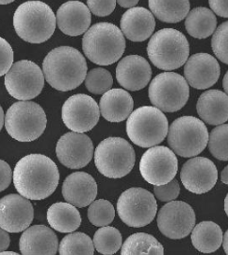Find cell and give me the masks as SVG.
I'll return each instance as SVG.
<instances>
[{
	"instance_id": "38",
	"label": "cell",
	"mask_w": 228,
	"mask_h": 255,
	"mask_svg": "<svg viewBox=\"0 0 228 255\" xmlns=\"http://www.w3.org/2000/svg\"><path fill=\"white\" fill-rule=\"evenodd\" d=\"M180 193V186L176 180H172L162 185H155L154 194L155 198L160 201L170 202L178 197Z\"/></svg>"
},
{
	"instance_id": "51",
	"label": "cell",
	"mask_w": 228,
	"mask_h": 255,
	"mask_svg": "<svg viewBox=\"0 0 228 255\" xmlns=\"http://www.w3.org/2000/svg\"><path fill=\"white\" fill-rule=\"evenodd\" d=\"M0 255H16L17 254L16 253H14V252H6V251H4V252H1L0 253Z\"/></svg>"
},
{
	"instance_id": "26",
	"label": "cell",
	"mask_w": 228,
	"mask_h": 255,
	"mask_svg": "<svg viewBox=\"0 0 228 255\" xmlns=\"http://www.w3.org/2000/svg\"><path fill=\"white\" fill-rule=\"evenodd\" d=\"M134 107V101L124 89H110L103 94L99 102L100 114L110 122H122L128 119Z\"/></svg>"
},
{
	"instance_id": "27",
	"label": "cell",
	"mask_w": 228,
	"mask_h": 255,
	"mask_svg": "<svg viewBox=\"0 0 228 255\" xmlns=\"http://www.w3.org/2000/svg\"><path fill=\"white\" fill-rule=\"evenodd\" d=\"M47 221L51 228L66 234L72 233L80 226L81 217L73 204L58 202L47 210Z\"/></svg>"
},
{
	"instance_id": "32",
	"label": "cell",
	"mask_w": 228,
	"mask_h": 255,
	"mask_svg": "<svg viewBox=\"0 0 228 255\" xmlns=\"http://www.w3.org/2000/svg\"><path fill=\"white\" fill-rule=\"evenodd\" d=\"M59 253L63 255H92L94 254V245L90 237L86 234L72 232L61 241Z\"/></svg>"
},
{
	"instance_id": "8",
	"label": "cell",
	"mask_w": 228,
	"mask_h": 255,
	"mask_svg": "<svg viewBox=\"0 0 228 255\" xmlns=\"http://www.w3.org/2000/svg\"><path fill=\"white\" fill-rule=\"evenodd\" d=\"M135 160L133 146L121 137L103 140L94 151V164L98 171L110 179L127 176L133 169Z\"/></svg>"
},
{
	"instance_id": "3",
	"label": "cell",
	"mask_w": 228,
	"mask_h": 255,
	"mask_svg": "<svg viewBox=\"0 0 228 255\" xmlns=\"http://www.w3.org/2000/svg\"><path fill=\"white\" fill-rule=\"evenodd\" d=\"M56 16L42 1L31 0L21 4L13 15V27L21 39L31 44H42L53 35Z\"/></svg>"
},
{
	"instance_id": "19",
	"label": "cell",
	"mask_w": 228,
	"mask_h": 255,
	"mask_svg": "<svg viewBox=\"0 0 228 255\" xmlns=\"http://www.w3.org/2000/svg\"><path fill=\"white\" fill-rule=\"evenodd\" d=\"M221 74L218 61L208 53H197L190 57L184 68L185 80L192 87L206 90L218 82Z\"/></svg>"
},
{
	"instance_id": "34",
	"label": "cell",
	"mask_w": 228,
	"mask_h": 255,
	"mask_svg": "<svg viewBox=\"0 0 228 255\" xmlns=\"http://www.w3.org/2000/svg\"><path fill=\"white\" fill-rule=\"evenodd\" d=\"M208 145L216 159L228 161V124H221L211 130Z\"/></svg>"
},
{
	"instance_id": "22",
	"label": "cell",
	"mask_w": 228,
	"mask_h": 255,
	"mask_svg": "<svg viewBox=\"0 0 228 255\" xmlns=\"http://www.w3.org/2000/svg\"><path fill=\"white\" fill-rule=\"evenodd\" d=\"M19 248L22 255H54L59 250L55 233L44 225L26 229L20 237Z\"/></svg>"
},
{
	"instance_id": "33",
	"label": "cell",
	"mask_w": 228,
	"mask_h": 255,
	"mask_svg": "<svg viewBox=\"0 0 228 255\" xmlns=\"http://www.w3.org/2000/svg\"><path fill=\"white\" fill-rule=\"evenodd\" d=\"M92 242L101 255H114L122 246V236L117 229L103 226L94 234Z\"/></svg>"
},
{
	"instance_id": "43",
	"label": "cell",
	"mask_w": 228,
	"mask_h": 255,
	"mask_svg": "<svg viewBox=\"0 0 228 255\" xmlns=\"http://www.w3.org/2000/svg\"><path fill=\"white\" fill-rule=\"evenodd\" d=\"M9 246V237L8 232L0 228V253L6 251Z\"/></svg>"
},
{
	"instance_id": "25",
	"label": "cell",
	"mask_w": 228,
	"mask_h": 255,
	"mask_svg": "<svg viewBox=\"0 0 228 255\" xmlns=\"http://www.w3.org/2000/svg\"><path fill=\"white\" fill-rule=\"evenodd\" d=\"M196 110L201 119L208 124H224L228 120V96L220 90L206 91L197 101Z\"/></svg>"
},
{
	"instance_id": "49",
	"label": "cell",
	"mask_w": 228,
	"mask_h": 255,
	"mask_svg": "<svg viewBox=\"0 0 228 255\" xmlns=\"http://www.w3.org/2000/svg\"><path fill=\"white\" fill-rule=\"evenodd\" d=\"M225 211H226L228 217V194L227 195L226 199H225Z\"/></svg>"
},
{
	"instance_id": "29",
	"label": "cell",
	"mask_w": 228,
	"mask_h": 255,
	"mask_svg": "<svg viewBox=\"0 0 228 255\" xmlns=\"http://www.w3.org/2000/svg\"><path fill=\"white\" fill-rule=\"evenodd\" d=\"M217 19L211 9L198 7L192 9L185 21L188 33L196 39H206L214 33Z\"/></svg>"
},
{
	"instance_id": "42",
	"label": "cell",
	"mask_w": 228,
	"mask_h": 255,
	"mask_svg": "<svg viewBox=\"0 0 228 255\" xmlns=\"http://www.w3.org/2000/svg\"><path fill=\"white\" fill-rule=\"evenodd\" d=\"M209 3L215 14L228 18V0H209Z\"/></svg>"
},
{
	"instance_id": "17",
	"label": "cell",
	"mask_w": 228,
	"mask_h": 255,
	"mask_svg": "<svg viewBox=\"0 0 228 255\" xmlns=\"http://www.w3.org/2000/svg\"><path fill=\"white\" fill-rule=\"evenodd\" d=\"M34 217L32 204L21 195L9 194L0 200V228L17 234L29 227Z\"/></svg>"
},
{
	"instance_id": "13",
	"label": "cell",
	"mask_w": 228,
	"mask_h": 255,
	"mask_svg": "<svg viewBox=\"0 0 228 255\" xmlns=\"http://www.w3.org/2000/svg\"><path fill=\"white\" fill-rule=\"evenodd\" d=\"M178 170V161L172 149L154 146L146 151L140 162V172L146 182L162 185L174 179Z\"/></svg>"
},
{
	"instance_id": "40",
	"label": "cell",
	"mask_w": 228,
	"mask_h": 255,
	"mask_svg": "<svg viewBox=\"0 0 228 255\" xmlns=\"http://www.w3.org/2000/svg\"><path fill=\"white\" fill-rule=\"evenodd\" d=\"M88 8L94 15L105 17L115 9L116 0H87Z\"/></svg>"
},
{
	"instance_id": "4",
	"label": "cell",
	"mask_w": 228,
	"mask_h": 255,
	"mask_svg": "<svg viewBox=\"0 0 228 255\" xmlns=\"http://www.w3.org/2000/svg\"><path fill=\"white\" fill-rule=\"evenodd\" d=\"M83 52L93 64L110 65L116 63L126 49V40L119 27L102 22L90 27L82 39Z\"/></svg>"
},
{
	"instance_id": "50",
	"label": "cell",
	"mask_w": 228,
	"mask_h": 255,
	"mask_svg": "<svg viewBox=\"0 0 228 255\" xmlns=\"http://www.w3.org/2000/svg\"><path fill=\"white\" fill-rule=\"evenodd\" d=\"M14 0H0V5H6V4H9L11 2H13Z\"/></svg>"
},
{
	"instance_id": "45",
	"label": "cell",
	"mask_w": 228,
	"mask_h": 255,
	"mask_svg": "<svg viewBox=\"0 0 228 255\" xmlns=\"http://www.w3.org/2000/svg\"><path fill=\"white\" fill-rule=\"evenodd\" d=\"M221 180H222L223 183L228 184V164L226 166V168L223 170V172H222Z\"/></svg>"
},
{
	"instance_id": "15",
	"label": "cell",
	"mask_w": 228,
	"mask_h": 255,
	"mask_svg": "<svg viewBox=\"0 0 228 255\" xmlns=\"http://www.w3.org/2000/svg\"><path fill=\"white\" fill-rule=\"evenodd\" d=\"M157 227L170 239H182L192 233L195 225V213L184 201H170L157 214Z\"/></svg>"
},
{
	"instance_id": "35",
	"label": "cell",
	"mask_w": 228,
	"mask_h": 255,
	"mask_svg": "<svg viewBox=\"0 0 228 255\" xmlns=\"http://www.w3.org/2000/svg\"><path fill=\"white\" fill-rule=\"evenodd\" d=\"M88 218L91 224L96 227L108 226L115 218V210L110 201H92L88 210Z\"/></svg>"
},
{
	"instance_id": "16",
	"label": "cell",
	"mask_w": 228,
	"mask_h": 255,
	"mask_svg": "<svg viewBox=\"0 0 228 255\" xmlns=\"http://www.w3.org/2000/svg\"><path fill=\"white\" fill-rule=\"evenodd\" d=\"M56 154L64 166L71 169H79L91 162L93 145L91 138L84 133L67 132L58 141Z\"/></svg>"
},
{
	"instance_id": "41",
	"label": "cell",
	"mask_w": 228,
	"mask_h": 255,
	"mask_svg": "<svg viewBox=\"0 0 228 255\" xmlns=\"http://www.w3.org/2000/svg\"><path fill=\"white\" fill-rule=\"evenodd\" d=\"M12 172L9 164L0 160V192L7 189L11 182Z\"/></svg>"
},
{
	"instance_id": "39",
	"label": "cell",
	"mask_w": 228,
	"mask_h": 255,
	"mask_svg": "<svg viewBox=\"0 0 228 255\" xmlns=\"http://www.w3.org/2000/svg\"><path fill=\"white\" fill-rule=\"evenodd\" d=\"M13 50L9 43L0 37V77L8 73L13 64Z\"/></svg>"
},
{
	"instance_id": "2",
	"label": "cell",
	"mask_w": 228,
	"mask_h": 255,
	"mask_svg": "<svg viewBox=\"0 0 228 255\" xmlns=\"http://www.w3.org/2000/svg\"><path fill=\"white\" fill-rule=\"evenodd\" d=\"M43 69L50 86L59 91H71L85 81L87 63L77 49L60 46L46 55Z\"/></svg>"
},
{
	"instance_id": "31",
	"label": "cell",
	"mask_w": 228,
	"mask_h": 255,
	"mask_svg": "<svg viewBox=\"0 0 228 255\" xmlns=\"http://www.w3.org/2000/svg\"><path fill=\"white\" fill-rule=\"evenodd\" d=\"M122 255H164L162 245L151 235L137 233L128 237L121 250Z\"/></svg>"
},
{
	"instance_id": "30",
	"label": "cell",
	"mask_w": 228,
	"mask_h": 255,
	"mask_svg": "<svg viewBox=\"0 0 228 255\" xmlns=\"http://www.w3.org/2000/svg\"><path fill=\"white\" fill-rule=\"evenodd\" d=\"M149 8L156 18L174 24L182 21L190 12L189 0H149Z\"/></svg>"
},
{
	"instance_id": "24",
	"label": "cell",
	"mask_w": 228,
	"mask_h": 255,
	"mask_svg": "<svg viewBox=\"0 0 228 255\" xmlns=\"http://www.w3.org/2000/svg\"><path fill=\"white\" fill-rule=\"evenodd\" d=\"M121 30L128 40L143 42L151 36L155 30L154 14L143 7H133L122 16Z\"/></svg>"
},
{
	"instance_id": "36",
	"label": "cell",
	"mask_w": 228,
	"mask_h": 255,
	"mask_svg": "<svg viewBox=\"0 0 228 255\" xmlns=\"http://www.w3.org/2000/svg\"><path fill=\"white\" fill-rule=\"evenodd\" d=\"M113 84L111 74L104 68H93L85 78V86L88 91L95 95H102L109 91Z\"/></svg>"
},
{
	"instance_id": "21",
	"label": "cell",
	"mask_w": 228,
	"mask_h": 255,
	"mask_svg": "<svg viewBox=\"0 0 228 255\" xmlns=\"http://www.w3.org/2000/svg\"><path fill=\"white\" fill-rule=\"evenodd\" d=\"M56 21L59 28L69 36L85 33L91 25V10L80 1H68L57 11Z\"/></svg>"
},
{
	"instance_id": "48",
	"label": "cell",
	"mask_w": 228,
	"mask_h": 255,
	"mask_svg": "<svg viewBox=\"0 0 228 255\" xmlns=\"http://www.w3.org/2000/svg\"><path fill=\"white\" fill-rule=\"evenodd\" d=\"M4 122H5V118H4V112H3L2 107L0 106V130H1V128H2L3 125H4Z\"/></svg>"
},
{
	"instance_id": "18",
	"label": "cell",
	"mask_w": 228,
	"mask_h": 255,
	"mask_svg": "<svg viewBox=\"0 0 228 255\" xmlns=\"http://www.w3.org/2000/svg\"><path fill=\"white\" fill-rule=\"evenodd\" d=\"M180 179L188 191L194 194H205L215 186L218 180V170L210 159L195 157L184 164Z\"/></svg>"
},
{
	"instance_id": "7",
	"label": "cell",
	"mask_w": 228,
	"mask_h": 255,
	"mask_svg": "<svg viewBox=\"0 0 228 255\" xmlns=\"http://www.w3.org/2000/svg\"><path fill=\"white\" fill-rule=\"evenodd\" d=\"M47 119L44 109L35 102L20 101L9 107L5 127L10 136L20 142H31L46 129Z\"/></svg>"
},
{
	"instance_id": "14",
	"label": "cell",
	"mask_w": 228,
	"mask_h": 255,
	"mask_svg": "<svg viewBox=\"0 0 228 255\" xmlns=\"http://www.w3.org/2000/svg\"><path fill=\"white\" fill-rule=\"evenodd\" d=\"M62 118L69 129L83 133L96 126L100 118V109L90 96L76 94L64 102Z\"/></svg>"
},
{
	"instance_id": "12",
	"label": "cell",
	"mask_w": 228,
	"mask_h": 255,
	"mask_svg": "<svg viewBox=\"0 0 228 255\" xmlns=\"http://www.w3.org/2000/svg\"><path fill=\"white\" fill-rule=\"evenodd\" d=\"M45 85V75L35 63L22 60L12 64L5 76V86L9 95L18 101L38 97Z\"/></svg>"
},
{
	"instance_id": "28",
	"label": "cell",
	"mask_w": 228,
	"mask_h": 255,
	"mask_svg": "<svg viewBox=\"0 0 228 255\" xmlns=\"http://www.w3.org/2000/svg\"><path fill=\"white\" fill-rule=\"evenodd\" d=\"M223 231L212 221H203L197 224L192 233V245L203 254L216 252L223 243Z\"/></svg>"
},
{
	"instance_id": "47",
	"label": "cell",
	"mask_w": 228,
	"mask_h": 255,
	"mask_svg": "<svg viewBox=\"0 0 228 255\" xmlns=\"http://www.w3.org/2000/svg\"><path fill=\"white\" fill-rule=\"evenodd\" d=\"M223 87L226 91V94L228 96V71L225 75L224 77V80H223Z\"/></svg>"
},
{
	"instance_id": "23",
	"label": "cell",
	"mask_w": 228,
	"mask_h": 255,
	"mask_svg": "<svg viewBox=\"0 0 228 255\" xmlns=\"http://www.w3.org/2000/svg\"><path fill=\"white\" fill-rule=\"evenodd\" d=\"M65 201L76 207H86L97 196V184L90 174L75 172L69 175L63 184Z\"/></svg>"
},
{
	"instance_id": "44",
	"label": "cell",
	"mask_w": 228,
	"mask_h": 255,
	"mask_svg": "<svg viewBox=\"0 0 228 255\" xmlns=\"http://www.w3.org/2000/svg\"><path fill=\"white\" fill-rule=\"evenodd\" d=\"M116 2L123 8H133L139 2V0H116Z\"/></svg>"
},
{
	"instance_id": "10",
	"label": "cell",
	"mask_w": 228,
	"mask_h": 255,
	"mask_svg": "<svg viewBox=\"0 0 228 255\" xmlns=\"http://www.w3.org/2000/svg\"><path fill=\"white\" fill-rule=\"evenodd\" d=\"M148 95L151 103L157 109L174 113L182 109L188 102L190 88L181 75L164 72L155 76L151 82Z\"/></svg>"
},
{
	"instance_id": "11",
	"label": "cell",
	"mask_w": 228,
	"mask_h": 255,
	"mask_svg": "<svg viewBox=\"0 0 228 255\" xmlns=\"http://www.w3.org/2000/svg\"><path fill=\"white\" fill-rule=\"evenodd\" d=\"M157 204L151 192L133 187L122 193L117 201L120 219L129 227L141 228L151 223L156 215Z\"/></svg>"
},
{
	"instance_id": "37",
	"label": "cell",
	"mask_w": 228,
	"mask_h": 255,
	"mask_svg": "<svg viewBox=\"0 0 228 255\" xmlns=\"http://www.w3.org/2000/svg\"><path fill=\"white\" fill-rule=\"evenodd\" d=\"M211 47L215 56L228 64V21L220 25L211 39Z\"/></svg>"
},
{
	"instance_id": "9",
	"label": "cell",
	"mask_w": 228,
	"mask_h": 255,
	"mask_svg": "<svg viewBox=\"0 0 228 255\" xmlns=\"http://www.w3.org/2000/svg\"><path fill=\"white\" fill-rule=\"evenodd\" d=\"M168 144L174 153L184 158L200 154L209 143L205 123L194 117L175 119L168 130Z\"/></svg>"
},
{
	"instance_id": "1",
	"label": "cell",
	"mask_w": 228,
	"mask_h": 255,
	"mask_svg": "<svg viewBox=\"0 0 228 255\" xmlns=\"http://www.w3.org/2000/svg\"><path fill=\"white\" fill-rule=\"evenodd\" d=\"M60 181L57 164L47 156L29 154L19 160L13 184L21 196L31 201L45 200L55 192Z\"/></svg>"
},
{
	"instance_id": "5",
	"label": "cell",
	"mask_w": 228,
	"mask_h": 255,
	"mask_svg": "<svg viewBox=\"0 0 228 255\" xmlns=\"http://www.w3.org/2000/svg\"><path fill=\"white\" fill-rule=\"evenodd\" d=\"M147 54L158 69L171 71L181 67L190 55V46L182 32L173 28H163L151 37Z\"/></svg>"
},
{
	"instance_id": "6",
	"label": "cell",
	"mask_w": 228,
	"mask_h": 255,
	"mask_svg": "<svg viewBox=\"0 0 228 255\" xmlns=\"http://www.w3.org/2000/svg\"><path fill=\"white\" fill-rule=\"evenodd\" d=\"M169 124L162 111L143 106L130 114L127 121L129 139L139 146L152 147L160 144L168 134Z\"/></svg>"
},
{
	"instance_id": "20",
	"label": "cell",
	"mask_w": 228,
	"mask_h": 255,
	"mask_svg": "<svg viewBox=\"0 0 228 255\" xmlns=\"http://www.w3.org/2000/svg\"><path fill=\"white\" fill-rule=\"evenodd\" d=\"M152 69L146 59L139 55H129L122 59L116 67L119 84L129 91H139L149 83Z\"/></svg>"
},
{
	"instance_id": "46",
	"label": "cell",
	"mask_w": 228,
	"mask_h": 255,
	"mask_svg": "<svg viewBox=\"0 0 228 255\" xmlns=\"http://www.w3.org/2000/svg\"><path fill=\"white\" fill-rule=\"evenodd\" d=\"M223 246H224L225 253L228 255V230L227 231V233L225 234L224 238H223Z\"/></svg>"
}]
</instances>
